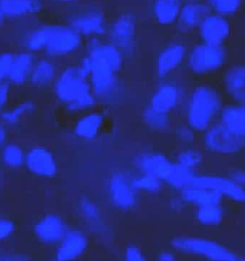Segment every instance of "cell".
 I'll list each match as a JSON object with an SVG mask.
<instances>
[{
  "mask_svg": "<svg viewBox=\"0 0 245 261\" xmlns=\"http://www.w3.org/2000/svg\"><path fill=\"white\" fill-rule=\"evenodd\" d=\"M122 54L110 42L99 38L90 39L79 66L95 88H107L114 82L116 74L122 69Z\"/></svg>",
  "mask_w": 245,
  "mask_h": 261,
  "instance_id": "cell-1",
  "label": "cell"
},
{
  "mask_svg": "<svg viewBox=\"0 0 245 261\" xmlns=\"http://www.w3.org/2000/svg\"><path fill=\"white\" fill-rule=\"evenodd\" d=\"M38 30L41 51L53 60L74 54L82 44V36L69 25H42Z\"/></svg>",
  "mask_w": 245,
  "mask_h": 261,
  "instance_id": "cell-2",
  "label": "cell"
},
{
  "mask_svg": "<svg viewBox=\"0 0 245 261\" xmlns=\"http://www.w3.org/2000/svg\"><path fill=\"white\" fill-rule=\"evenodd\" d=\"M186 56L188 68L197 74L218 71L227 62V53L223 46H214L202 42L193 47Z\"/></svg>",
  "mask_w": 245,
  "mask_h": 261,
  "instance_id": "cell-3",
  "label": "cell"
},
{
  "mask_svg": "<svg viewBox=\"0 0 245 261\" xmlns=\"http://www.w3.org/2000/svg\"><path fill=\"white\" fill-rule=\"evenodd\" d=\"M67 23L81 36L93 39L107 33V19L104 13L96 7H84L73 12Z\"/></svg>",
  "mask_w": 245,
  "mask_h": 261,
  "instance_id": "cell-4",
  "label": "cell"
},
{
  "mask_svg": "<svg viewBox=\"0 0 245 261\" xmlns=\"http://www.w3.org/2000/svg\"><path fill=\"white\" fill-rule=\"evenodd\" d=\"M136 19L131 13L119 16L107 30L110 42L121 53L129 54L135 48L136 42Z\"/></svg>",
  "mask_w": 245,
  "mask_h": 261,
  "instance_id": "cell-5",
  "label": "cell"
},
{
  "mask_svg": "<svg viewBox=\"0 0 245 261\" xmlns=\"http://www.w3.org/2000/svg\"><path fill=\"white\" fill-rule=\"evenodd\" d=\"M199 37L202 43L223 46L231 35V27L225 16L210 13L199 24Z\"/></svg>",
  "mask_w": 245,
  "mask_h": 261,
  "instance_id": "cell-6",
  "label": "cell"
},
{
  "mask_svg": "<svg viewBox=\"0 0 245 261\" xmlns=\"http://www.w3.org/2000/svg\"><path fill=\"white\" fill-rule=\"evenodd\" d=\"M186 56V48L180 43L168 45L161 51L156 61V71L161 77H166L174 71Z\"/></svg>",
  "mask_w": 245,
  "mask_h": 261,
  "instance_id": "cell-7",
  "label": "cell"
},
{
  "mask_svg": "<svg viewBox=\"0 0 245 261\" xmlns=\"http://www.w3.org/2000/svg\"><path fill=\"white\" fill-rule=\"evenodd\" d=\"M211 13L208 4H202L200 1L188 2L182 6L176 22L179 30L188 31L199 27L204 18Z\"/></svg>",
  "mask_w": 245,
  "mask_h": 261,
  "instance_id": "cell-8",
  "label": "cell"
},
{
  "mask_svg": "<svg viewBox=\"0 0 245 261\" xmlns=\"http://www.w3.org/2000/svg\"><path fill=\"white\" fill-rule=\"evenodd\" d=\"M43 0H0V11L5 17L18 18L42 11Z\"/></svg>",
  "mask_w": 245,
  "mask_h": 261,
  "instance_id": "cell-9",
  "label": "cell"
},
{
  "mask_svg": "<svg viewBox=\"0 0 245 261\" xmlns=\"http://www.w3.org/2000/svg\"><path fill=\"white\" fill-rule=\"evenodd\" d=\"M35 61L34 53L29 51L13 55L7 79L16 83L24 82L29 79Z\"/></svg>",
  "mask_w": 245,
  "mask_h": 261,
  "instance_id": "cell-10",
  "label": "cell"
},
{
  "mask_svg": "<svg viewBox=\"0 0 245 261\" xmlns=\"http://www.w3.org/2000/svg\"><path fill=\"white\" fill-rule=\"evenodd\" d=\"M58 65L50 58L35 61L29 79L35 85H44L53 82L59 74Z\"/></svg>",
  "mask_w": 245,
  "mask_h": 261,
  "instance_id": "cell-11",
  "label": "cell"
},
{
  "mask_svg": "<svg viewBox=\"0 0 245 261\" xmlns=\"http://www.w3.org/2000/svg\"><path fill=\"white\" fill-rule=\"evenodd\" d=\"M181 8V0H155L153 6V15L161 25H171L177 20Z\"/></svg>",
  "mask_w": 245,
  "mask_h": 261,
  "instance_id": "cell-12",
  "label": "cell"
},
{
  "mask_svg": "<svg viewBox=\"0 0 245 261\" xmlns=\"http://www.w3.org/2000/svg\"><path fill=\"white\" fill-rule=\"evenodd\" d=\"M211 10L222 16L234 14L241 6L242 0H208Z\"/></svg>",
  "mask_w": 245,
  "mask_h": 261,
  "instance_id": "cell-13",
  "label": "cell"
},
{
  "mask_svg": "<svg viewBox=\"0 0 245 261\" xmlns=\"http://www.w3.org/2000/svg\"><path fill=\"white\" fill-rule=\"evenodd\" d=\"M12 57L13 55L11 53L0 54V84L3 83V80L8 77Z\"/></svg>",
  "mask_w": 245,
  "mask_h": 261,
  "instance_id": "cell-14",
  "label": "cell"
},
{
  "mask_svg": "<svg viewBox=\"0 0 245 261\" xmlns=\"http://www.w3.org/2000/svg\"><path fill=\"white\" fill-rule=\"evenodd\" d=\"M47 1L55 4H72L79 2L81 0H47Z\"/></svg>",
  "mask_w": 245,
  "mask_h": 261,
  "instance_id": "cell-15",
  "label": "cell"
},
{
  "mask_svg": "<svg viewBox=\"0 0 245 261\" xmlns=\"http://www.w3.org/2000/svg\"><path fill=\"white\" fill-rule=\"evenodd\" d=\"M5 16L3 14L1 11H0V27L3 25V22H4Z\"/></svg>",
  "mask_w": 245,
  "mask_h": 261,
  "instance_id": "cell-16",
  "label": "cell"
},
{
  "mask_svg": "<svg viewBox=\"0 0 245 261\" xmlns=\"http://www.w3.org/2000/svg\"><path fill=\"white\" fill-rule=\"evenodd\" d=\"M188 2H197V1H200V0H186Z\"/></svg>",
  "mask_w": 245,
  "mask_h": 261,
  "instance_id": "cell-17",
  "label": "cell"
}]
</instances>
